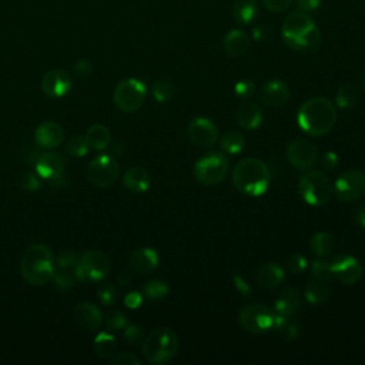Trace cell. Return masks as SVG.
Instances as JSON below:
<instances>
[{"mask_svg":"<svg viewBox=\"0 0 365 365\" xmlns=\"http://www.w3.org/2000/svg\"><path fill=\"white\" fill-rule=\"evenodd\" d=\"M284 43L300 53H314L323 45V34L308 13H291L281 29Z\"/></svg>","mask_w":365,"mask_h":365,"instance_id":"cell-1","label":"cell"},{"mask_svg":"<svg viewBox=\"0 0 365 365\" xmlns=\"http://www.w3.org/2000/svg\"><path fill=\"white\" fill-rule=\"evenodd\" d=\"M297 121L300 129L308 136H324L334 127L337 121L334 103L325 97H312L300 108Z\"/></svg>","mask_w":365,"mask_h":365,"instance_id":"cell-2","label":"cell"},{"mask_svg":"<svg viewBox=\"0 0 365 365\" xmlns=\"http://www.w3.org/2000/svg\"><path fill=\"white\" fill-rule=\"evenodd\" d=\"M271 183V173L262 160L249 158L240 160L233 171V184L242 194L263 196Z\"/></svg>","mask_w":365,"mask_h":365,"instance_id":"cell-3","label":"cell"},{"mask_svg":"<svg viewBox=\"0 0 365 365\" xmlns=\"http://www.w3.org/2000/svg\"><path fill=\"white\" fill-rule=\"evenodd\" d=\"M21 273L32 286H45L56 273L55 254L46 244L30 246L21 260Z\"/></svg>","mask_w":365,"mask_h":365,"instance_id":"cell-4","label":"cell"},{"mask_svg":"<svg viewBox=\"0 0 365 365\" xmlns=\"http://www.w3.org/2000/svg\"><path fill=\"white\" fill-rule=\"evenodd\" d=\"M179 345V337L173 329L159 328L143 340L142 351L149 362L160 365L176 357Z\"/></svg>","mask_w":365,"mask_h":365,"instance_id":"cell-5","label":"cell"},{"mask_svg":"<svg viewBox=\"0 0 365 365\" xmlns=\"http://www.w3.org/2000/svg\"><path fill=\"white\" fill-rule=\"evenodd\" d=\"M299 191L303 200L312 207L325 205L333 197V186L321 171H307L303 175Z\"/></svg>","mask_w":365,"mask_h":365,"instance_id":"cell-6","label":"cell"},{"mask_svg":"<svg viewBox=\"0 0 365 365\" xmlns=\"http://www.w3.org/2000/svg\"><path fill=\"white\" fill-rule=\"evenodd\" d=\"M230 171V162L221 153H210L200 158L194 164V177L204 186L220 184Z\"/></svg>","mask_w":365,"mask_h":365,"instance_id":"cell-7","label":"cell"},{"mask_svg":"<svg viewBox=\"0 0 365 365\" xmlns=\"http://www.w3.org/2000/svg\"><path fill=\"white\" fill-rule=\"evenodd\" d=\"M275 314L264 304H249L238 312V323L250 334H266L274 328Z\"/></svg>","mask_w":365,"mask_h":365,"instance_id":"cell-8","label":"cell"},{"mask_svg":"<svg viewBox=\"0 0 365 365\" xmlns=\"http://www.w3.org/2000/svg\"><path fill=\"white\" fill-rule=\"evenodd\" d=\"M146 84L138 79L121 80L114 89L113 100L117 109L125 113H133L143 106L146 100Z\"/></svg>","mask_w":365,"mask_h":365,"instance_id":"cell-9","label":"cell"},{"mask_svg":"<svg viewBox=\"0 0 365 365\" xmlns=\"http://www.w3.org/2000/svg\"><path fill=\"white\" fill-rule=\"evenodd\" d=\"M109 273V258L99 250L84 251L75 267V275L79 281H100L106 278Z\"/></svg>","mask_w":365,"mask_h":365,"instance_id":"cell-10","label":"cell"},{"mask_svg":"<svg viewBox=\"0 0 365 365\" xmlns=\"http://www.w3.org/2000/svg\"><path fill=\"white\" fill-rule=\"evenodd\" d=\"M336 196L344 203H353L365 196V175L361 170H347L334 184Z\"/></svg>","mask_w":365,"mask_h":365,"instance_id":"cell-11","label":"cell"},{"mask_svg":"<svg viewBox=\"0 0 365 365\" xmlns=\"http://www.w3.org/2000/svg\"><path fill=\"white\" fill-rule=\"evenodd\" d=\"M120 175L118 163L110 155H99L88 168L89 181L99 188H106L113 186Z\"/></svg>","mask_w":365,"mask_h":365,"instance_id":"cell-12","label":"cell"},{"mask_svg":"<svg viewBox=\"0 0 365 365\" xmlns=\"http://www.w3.org/2000/svg\"><path fill=\"white\" fill-rule=\"evenodd\" d=\"M187 138L199 149H208L217 142L218 129L212 120L197 117L187 126Z\"/></svg>","mask_w":365,"mask_h":365,"instance_id":"cell-13","label":"cell"},{"mask_svg":"<svg viewBox=\"0 0 365 365\" xmlns=\"http://www.w3.org/2000/svg\"><path fill=\"white\" fill-rule=\"evenodd\" d=\"M318 151L308 138H295L287 149L288 162L299 170H307L317 162Z\"/></svg>","mask_w":365,"mask_h":365,"instance_id":"cell-14","label":"cell"},{"mask_svg":"<svg viewBox=\"0 0 365 365\" xmlns=\"http://www.w3.org/2000/svg\"><path fill=\"white\" fill-rule=\"evenodd\" d=\"M333 277H336L341 284L353 286L362 275V267L358 260L353 255H338L331 262Z\"/></svg>","mask_w":365,"mask_h":365,"instance_id":"cell-15","label":"cell"},{"mask_svg":"<svg viewBox=\"0 0 365 365\" xmlns=\"http://www.w3.org/2000/svg\"><path fill=\"white\" fill-rule=\"evenodd\" d=\"M258 99L266 108L280 109L286 106L290 99V88L281 80H271L262 86L258 92Z\"/></svg>","mask_w":365,"mask_h":365,"instance_id":"cell-16","label":"cell"},{"mask_svg":"<svg viewBox=\"0 0 365 365\" xmlns=\"http://www.w3.org/2000/svg\"><path fill=\"white\" fill-rule=\"evenodd\" d=\"M42 90L51 99H60L72 90V79L63 71H50L42 79Z\"/></svg>","mask_w":365,"mask_h":365,"instance_id":"cell-17","label":"cell"},{"mask_svg":"<svg viewBox=\"0 0 365 365\" xmlns=\"http://www.w3.org/2000/svg\"><path fill=\"white\" fill-rule=\"evenodd\" d=\"M73 318L84 331H96L103 324V314L100 308L90 301L79 303L73 311Z\"/></svg>","mask_w":365,"mask_h":365,"instance_id":"cell-18","label":"cell"},{"mask_svg":"<svg viewBox=\"0 0 365 365\" xmlns=\"http://www.w3.org/2000/svg\"><path fill=\"white\" fill-rule=\"evenodd\" d=\"M64 131L55 121H45L34 130V142L42 149H55L62 144Z\"/></svg>","mask_w":365,"mask_h":365,"instance_id":"cell-19","label":"cell"},{"mask_svg":"<svg viewBox=\"0 0 365 365\" xmlns=\"http://www.w3.org/2000/svg\"><path fill=\"white\" fill-rule=\"evenodd\" d=\"M34 168H36V173L40 177L50 181L63 175L64 160L60 154L42 153L38 158L36 163H34Z\"/></svg>","mask_w":365,"mask_h":365,"instance_id":"cell-20","label":"cell"},{"mask_svg":"<svg viewBox=\"0 0 365 365\" xmlns=\"http://www.w3.org/2000/svg\"><path fill=\"white\" fill-rule=\"evenodd\" d=\"M160 257L158 251L144 247L136 250L130 257V267L137 274H150L159 267Z\"/></svg>","mask_w":365,"mask_h":365,"instance_id":"cell-21","label":"cell"},{"mask_svg":"<svg viewBox=\"0 0 365 365\" xmlns=\"http://www.w3.org/2000/svg\"><path fill=\"white\" fill-rule=\"evenodd\" d=\"M236 123L244 130H255L262 126L263 113L254 103H241L234 113Z\"/></svg>","mask_w":365,"mask_h":365,"instance_id":"cell-22","label":"cell"},{"mask_svg":"<svg viewBox=\"0 0 365 365\" xmlns=\"http://www.w3.org/2000/svg\"><path fill=\"white\" fill-rule=\"evenodd\" d=\"M301 307V294L297 288H286L274 304V312L278 317L290 318Z\"/></svg>","mask_w":365,"mask_h":365,"instance_id":"cell-23","label":"cell"},{"mask_svg":"<svg viewBox=\"0 0 365 365\" xmlns=\"http://www.w3.org/2000/svg\"><path fill=\"white\" fill-rule=\"evenodd\" d=\"M284 278H286L284 268L274 263L263 264L255 273V281L258 287H262L264 290H274L278 286H281Z\"/></svg>","mask_w":365,"mask_h":365,"instance_id":"cell-24","label":"cell"},{"mask_svg":"<svg viewBox=\"0 0 365 365\" xmlns=\"http://www.w3.org/2000/svg\"><path fill=\"white\" fill-rule=\"evenodd\" d=\"M223 47L229 56L240 58L247 53V50L250 47V39L242 30L234 29L225 34V38L223 40Z\"/></svg>","mask_w":365,"mask_h":365,"instance_id":"cell-25","label":"cell"},{"mask_svg":"<svg viewBox=\"0 0 365 365\" xmlns=\"http://www.w3.org/2000/svg\"><path fill=\"white\" fill-rule=\"evenodd\" d=\"M123 184L127 190L131 191V193L142 194L146 193V191L150 188L151 179L147 170L136 166L126 171V175L123 177Z\"/></svg>","mask_w":365,"mask_h":365,"instance_id":"cell-26","label":"cell"},{"mask_svg":"<svg viewBox=\"0 0 365 365\" xmlns=\"http://www.w3.org/2000/svg\"><path fill=\"white\" fill-rule=\"evenodd\" d=\"M258 16L257 0H236L233 5V17L238 25H251Z\"/></svg>","mask_w":365,"mask_h":365,"instance_id":"cell-27","label":"cell"},{"mask_svg":"<svg viewBox=\"0 0 365 365\" xmlns=\"http://www.w3.org/2000/svg\"><path fill=\"white\" fill-rule=\"evenodd\" d=\"M86 142H88L89 147L93 150H104L110 144V131L106 126L103 125H93L86 131Z\"/></svg>","mask_w":365,"mask_h":365,"instance_id":"cell-28","label":"cell"},{"mask_svg":"<svg viewBox=\"0 0 365 365\" xmlns=\"http://www.w3.org/2000/svg\"><path fill=\"white\" fill-rule=\"evenodd\" d=\"M361 95L360 89L353 83H345L338 89L336 95V103L337 106L347 110V109H353L360 103Z\"/></svg>","mask_w":365,"mask_h":365,"instance_id":"cell-29","label":"cell"},{"mask_svg":"<svg viewBox=\"0 0 365 365\" xmlns=\"http://www.w3.org/2000/svg\"><path fill=\"white\" fill-rule=\"evenodd\" d=\"M329 295H331V287L328 286V281H311L304 290V297L310 304H321L328 300Z\"/></svg>","mask_w":365,"mask_h":365,"instance_id":"cell-30","label":"cell"},{"mask_svg":"<svg viewBox=\"0 0 365 365\" xmlns=\"http://www.w3.org/2000/svg\"><path fill=\"white\" fill-rule=\"evenodd\" d=\"M310 247L316 255L318 257H327L333 253L336 247V240L329 233H317L311 237Z\"/></svg>","mask_w":365,"mask_h":365,"instance_id":"cell-31","label":"cell"},{"mask_svg":"<svg viewBox=\"0 0 365 365\" xmlns=\"http://www.w3.org/2000/svg\"><path fill=\"white\" fill-rule=\"evenodd\" d=\"M116 349H117V344H116V338L113 334L108 331H101L96 336L95 342H93V350L99 357L109 358L114 354Z\"/></svg>","mask_w":365,"mask_h":365,"instance_id":"cell-32","label":"cell"},{"mask_svg":"<svg viewBox=\"0 0 365 365\" xmlns=\"http://www.w3.org/2000/svg\"><path fill=\"white\" fill-rule=\"evenodd\" d=\"M244 146H246V137L238 131L225 133L220 140V147L223 149V151L229 153V154L241 153Z\"/></svg>","mask_w":365,"mask_h":365,"instance_id":"cell-33","label":"cell"},{"mask_svg":"<svg viewBox=\"0 0 365 365\" xmlns=\"http://www.w3.org/2000/svg\"><path fill=\"white\" fill-rule=\"evenodd\" d=\"M176 95V86L168 79H160L153 86V97L159 103H166Z\"/></svg>","mask_w":365,"mask_h":365,"instance_id":"cell-34","label":"cell"},{"mask_svg":"<svg viewBox=\"0 0 365 365\" xmlns=\"http://www.w3.org/2000/svg\"><path fill=\"white\" fill-rule=\"evenodd\" d=\"M55 281V288L58 291H68L76 281V275H75V270H67V268H59L55 275H53V280Z\"/></svg>","mask_w":365,"mask_h":365,"instance_id":"cell-35","label":"cell"},{"mask_svg":"<svg viewBox=\"0 0 365 365\" xmlns=\"http://www.w3.org/2000/svg\"><path fill=\"white\" fill-rule=\"evenodd\" d=\"M143 292L149 300H154V301H159L167 297L168 294V286L164 281L160 280H153L150 283H147L143 288Z\"/></svg>","mask_w":365,"mask_h":365,"instance_id":"cell-36","label":"cell"},{"mask_svg":"<svg viewBox=\"0 0 365 365\" xmlns=\"http://www.w3.org/2000/svg\"><path fill=\"white\" fill-rule=\"evenodd\" d=\"M311 275L314 277V280L329 281L333 278L331 263L324 262V260H316L311 266Z\"/></svg>","mask_w":365,"mask_h":365,"instance_id":"cell-37","label":"cell"},{"mask_svg":"<svg viewBox=\"0 0 365 365\" xmlns=\"http://www.w3.org/2000/svg\"><path fill=\"white\" fill-rule=\"evenodd\" d=\"M104 324L109 329L113 331H120V329H125L127 327V317L123 312L118 310H110L106 316H104Z\"/></svg>","mask_w":365,"mask_h":365,"instance_id":"cell-38","label":"cell"},{"mask_svg":"<svg viewBox=\"0 0 365 365\" xmlns=\"http://www.w3.org/2000/svg\"><path fill=\"white\" fill-rule=\"evenodd\" d=\"M66 150H67V153H71L72 155H75V158H83V155L89 153L90 147H89L88 142H86V137L73 136L71 140L67 142Z\"/></svg>","mask_w":365,"mask_h":365,"instance_id":"cell-39","label":"cell"},{"mask_svg":"<svg viewBox=\"0 0 365 365\" xmlns=\"http://www.w3.org/2000/svg\"><path fill=\"white\" fill-rule=\"evenodd\" d=\"M97 297L101 304L113 305L117 301V290L113 284H103L97 290Z\"/></svg>","mask_w":365,"mask_h":365,"instance_id":"cell-40","label":"cell"},{"mask_svg":"<svg viewBox=\"0 0 365 365\" xmlns=\"http://www.w3.org/2000/svg\"><path fill=\"white\" fill-rule=\"evenodd\" d=\"M79 262L77 254L73 250H62L58 255V267L59 268H67V270H75L76 264Z\"/></svg>","mask_w":365,"mask_h":365,"instance_id":"cell-41","label":"cell"},{"mask_svg":"<svg viewBox=\"0 0 365 365\" xmlns=\"http://www.w3.org/2000/svg\"><path fill=\"white\" fill-rule=\"evenodd\" d=\"M19 186L26 191H38L42 187V183L34 173L25 171L19 176Z\"/></svg>","mask_w":365,"mask_h":365,"instance_id":"cell-42","label":"cell"},{"mask_svg":"<svg viewBox=\"0 0 365 365\" xmlns=\"http://www.w3.org/2000/svg\"><path fill=\"white\" fill-rule=\"evenodd\" d=\"M234 93L238 99L247 100L255 95V86L250 80H240L234 86Z\"/></svg>","mask_w":365,"mask_h":365,"instance_id":"cell-43","label":"cell"},{"mask_svg":"<svg viewBox=\"0 0 365 365\" xmlns=\"http://www.w3.org/2000/svg\"><path fill=\"white\" fill-rule=\"evenodd\" d=\"M253 39L258 43H270L273 40V29L268 25H258L253 29Z\"/></svg>","mask_w":365,"mask_h":365,"instance_id":"cell-44","label":"cell"},{"mask_svg":"<svg viewBox=\"0 0 365 365\" xmlns=\"http://www.w3.org/2000/svg\"><path fill=\"white\" fill-rule=\"evenodd\" d=\"M287 268L292 274H301L307 268V260L301 254H294L288 262H287Z\"/></svg>","mask_w":365,"mask_h":365,"instance_id":"cell-45","label":"cell"},{"mask_svg":"<svg viewBox=\"0 0 365 365\" xmlns=\"http://www.w3.org/2000/svg\"><path fill=\"white\" fill-rule=\"evenodd\" d=\"M125 338L130 345H137L143 342V329L137 325H129L125 328Z\"/></svg>","mask_w":365,"mask_h":365,"instance_id":"cell-46","label":"cell"},{"mask_svg":"<svg viewBox=\"0 0 365 365\" xmlns=\"http://www.w3.org/2000/svg\"><path fill=\"white\" fill-rule=\"evenodd\" d=\"M294 0H263V5L273 13H280L287 10Z\"/></svg>","mask_w":365,"mask_h":365,"instance_id":"cell-47","label":"cell"},{"mask_svg":"<svg viewBox=\"0 0 365 365\" xmlns=\"http://www.w3.org/2000/svg\"><path fill=\"white\" fill-rule=\"evenodd\" d=\"M112 362L116 365H140L142 364L140 360L130 353H121V354L113 357Z\"/></svg>","mask_w":365,"mask_h":365,"instance_id":"cell-48","label":"cell"},{"mask_svg":"<svg viewBox=\"0 0 365 365\" xmlns=\"http://www.w3.org/2000/svg\"><path fill=\"white\" fill-rule=\"evenodd\" d=\"M143 303V295L138 291H130L125 297V305L130 310H137Z\"/></svg>","mask_w":365,"mask_h":365,"instance_id":"cell-49","label":"cell"},{"mask_svg":"<svg viewBox=\"0 0 365 365\" xmlns=\"http://www.w3.org/2000/svg\"><path fill=\"white\" fill-rule=\"evenodd\" d=\"M93 73V64L88 60H79L75 64V75L79 77H89Z\"/></svg>","mask_w":365,"mask_h":365,"instance_id":"cell-50","label":"cell"},{"mask_svg":"<svg viewBox=\"0 0 365 365\" xmlns=\"http://www.w3.org/2000/svg\"><path fill=\"white\" fill-rule=\"evenodd\" d=\"M295 6L300 12L310 13L314 12L321 6V0H295Z\"/></svg>","mask_w":365,"mask_h":365,"instance_id":"cell-51","label":"cell"},{"mask_svg":"<svg viewBox=\"0 0 365 365\" xmlns=\"http://www.w3.org/2000/svg\"><path fill=\"white\" fill-rule=\"evenodd\" d=\"M321 166L328 171L334 170L338 166V155L334 151H327L321 158Z\"/></svg>","mask_w":365,"mask_h":365,"instance_id":"cell-52","label":"cell"},{"mask_svg":"<svg viewBox=\"0 0 365 365\" xmlns=\"http://www.w3.org/2000/svg\"><path fill=\"white\" fill-rule=\"evenodd\" d=\"M233 281H234L236 290H237L240 294L246 295V297H247V295H250V292H251V288H250V286L247 284V281H246V280H242V278H241L240 275H234Z\"/></svg>","mask_w":365,"mask_h":365,"instance_id":"cell-53","label":"cell"},{"mask_svg":"<svg viewBox=\"0 0 365 365\" xmlns=\"http://www.w3.org/2000/svg\"><path fill=\"white\" fill-rule=\"evenodd\" d=\"M355 220L361 225V227L365 229V203L361 204L360 207H357V210H355Z\"/></svg>","mask_w":365,"mask_h":365,"instance_id":"cell-54","label":"cell"},{"mask_svg":"<svg viewBox=\"0 0 365 365\" xmlns=\"http://www.w3.org/2000/svg\"><path fill=\"white\" fill-rule=\"evenodd\" d=\"M118 284L121 287H127L130 284V278H125V277H120L118 278Z\"/></svg>","mask_w":365,"mask_h":365,"instance_id":"cell-55","label":"cell"},{"mask_svg":"<svg viewBox=\"0 0 365 365\" xmlns=\"http://www.w3.org/2000/svg\"><path fill=\"white\" fill-rule=\"evenodd\" d=\"M361 81H362V86H364V90H365V68L362 72V76H361Z\"/></svg>","mask_w":365,"mask_h":365,"instance_id":"cell-56","label":"cell"}]
</instances>
